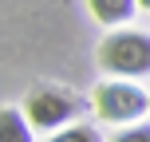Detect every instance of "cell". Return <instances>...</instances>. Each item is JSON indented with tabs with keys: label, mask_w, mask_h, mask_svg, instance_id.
<instances>
[{
	"label": "cell",
	"mask_w": 150,
	"mask_h": 142,
	"mask_svg": "<svg viewBox=\"0 0 150 142\" xmlns=\"http://www.w3.org/2000/svg\"><path fill=\"white\" fill-rule=\"evenodd\" d=\"M83 107H87V99H83V95L59 87V83H40V87H32L28 95H24V107H20V111L28 114V122H32L36 130L55 134V130L79 122Z\"/></svg>",
	"instance_id": "obj_1"
},
{
	"label": "cell",
	"mask_w": 150,
	"mask_h": 142,
	"mask_svg": "<svg viewBox=\"0 0 150 142\" xmlns=\"http://www.w3.org/2000/svg\"><path fill=\"white\" fill-rule=\"evenodd\" d=\"M91 16H95L99 24H107V28H119L122 20H130L138 8V0H87Z\"/></svg>",
	"instance_id": "obj_4"
},
{
	"label": "cell",
	"mask_w": 150,
	"mask_h": 142,
	"mask_svg": "<svg viewBox=\"0 0 150 142\" xmlns=\"http://www.w3.org/2000/svg\"><path fill=\"white\" fill-rule=\"evenodd\" d=\"M32 122L24 111H16V107H4L0 111V142H32Z\"/></svg>",
	"instance_id": "obj_5"
},
{
	"label": "cell",
	"mask_w": 150,
	"mask_h": 142,
	"mask_svg": "<svg viewBox=\"0 0 150 142\" xmlns=\"http://www.w3.org/2000/svg\"><path fill=\"white\" fill-rule=\"evenodd\" d=\"M47 142H103V134H99L91 122H71V126L47 134Z\"/></svg>",
	"instance_id": "obj_6"
},
{
	"label": "cell",
	"mask_w": 150,
	"mask_h": 142,
	"mask_svg": "<svg viewBox=\"0 0 150 142\" xmlns=\"http://www.w3.org/2000/svg\"><path fill=\"white\" fill-rule=\"evenodd\" d=\"M99 67L115 79H142L150 75V36L134 28H119L99 44Z\"/></svg>",
	"instance_id": "obj_2"
},
{
	"label": "cell",
	"mask_w": 150,
	"mask_h": 142,
	"mask_svg": "<svg viewBox=\"0 0 150 142\" xmlns=\"http://www.w3.org/2000/svg\"><path fill=\"white\" fill-rule=\"evenodd\" d=\"M91 107L103 122H115V126H130V122H142V114L150 111V95H142V87L134 83H99L95 95H91Z\"/></svg>",
	"instance_id": "obj_3"
},
{
	"label": "cell",
	"mask_w": 150,
	"mask_h": 142,
	"mask_svg": "<svg viewBox=\"0 0 150 142\" xmlns=\"http://www.w3.org/2000/svg\"><path fill=\"white\" fill-rule=\"evenodd\" d=\"M138 8H142V12H150V0H138Z\"/></svg>",
	"instance_id": "obj_8"
},
{
	"label": "cell",
	"mask_w": 150,
	"mask_h": 142,
	"mask_svg": "<svg viewBox=\"0 0 150 142\" xmlns=\"http://www.w3.org/2000/svg\"><path fill=\"white\" fill-rule=\"evenodd\" d=\"M111 142H150V122H130V126H122Z\"/></svg>",
	"instance_id": "obj_7"
}]
</instances>
